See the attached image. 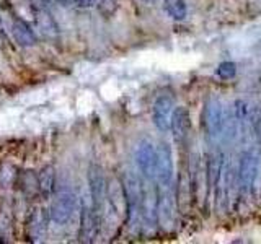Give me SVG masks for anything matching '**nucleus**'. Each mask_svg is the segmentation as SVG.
Segmentation results:
<instances>
[{
    "label": "nucleus",
    "mask_w": 261,
    "mask_h": 244,
    "mask_svg": "<svg viewBox=\"0 0 261 244\" xmlns=\"http://www.w3.org/2000/svg\"><path fill=\"white\" fill-rule=\"evenodd\" d=\"M159 225V195L157 186L144 187V200H142V228L149 233L153 231Z\"/></svg>",
    "instance_id": "obj_10"
},
{
    "label": "nucleus",
    "mask_w": 261,
    "mask_h": 244,
    "mask_svg": "<svg viewBox=\"0 0 261 244\" xmlns=\"http://www.w3.org/2000/svg\"><path fill=\"white\" fill-rule=\"evenodd\" d=\"M77 207V197L72 191H61L53 199L49 208V218L57 225H65L72 218Z\"/></svg>",
    "instance_id": "obj_4"
},
{
    "label": "nucleus",
    "mask_w": 261,
    "mask_h": 244,
    "mask_svg": "<svg viewBox=\"0 0 261 244\" xmlns=\"http://www.w3.org/2000/svg\"><path fill=\"white\" fill-rule=\"evenodd\" d=\"M88 187H90V197L98 214H101L105 202L108 200V181H106L105 171L101 166L92 165L88 169Z\"/></svg>",
    "instance_id": "obj_5"
},
{
    "label": "nucleus",
    "mask_w": 261,
    "mask_h": 244,
    "mask_svg": "<svg viewBox=\"0 0 261 244\" xmlns=\"http://www.w3.org/2000/svg\"><path fill=\"white\" fill-rule=\"evenodd\" d=\"M12 33H13V38L16 39V43H18L20 46L28 47V46H33L36 43L35 33H33V29L23 20H18V18L13 20Z\"/></svg>",
    "instance_id": "obj_16"
},
{
    "label": "nucleus",
    "mask_w": 261,
    "mask_h": 244,
    "mask_svg": "<svg viewBox=\"0 0 261 244\" xmlns=\"http://www.w3.org/2000/svg\"><path fill=\"white\" fill-rule=\"evenodd\" d=\"M171 134H173L175 142L183 143L191 130V116L190 109L185 106H176L171 114V126H170Z\"/></svg>",
    "instance_id": "obj_12"
},
{
    "label": "nucleus",
    "mask_w": 261,
    "mask_h": 244,
    "mask_svg": "<svg viewBox=\"0 0 261 244\" xmlns=\"http://www.w3.org/2000/svg\"><path fill=\"white\" fill-rule=\"evenodd\" d=\"M80 234L85 242H92L96 236L98 225H100V214L95 208L93 202L82 200V214H80Z\"/></svg>",
    "instance_id": "obj_11"
},
{
    "label": "nucleus",
    "mask_w": 261,
    "mask_h": 244,
    "mask_svg": "<svg viewBox=\"0 0 261 244\" xmlns=\"http://www.w3.org/2000/svg\"><path fill=\"white\" fill-rule=\"evenodd\" d=\"M54 182H56V169L54 166H46L41 169L39 177H38V189L44 197H49L54 191Z\"/></svg>",
    "instance_id": "obj_18"
},
{
    "label": "nucleus",
    "mask_w": 261,
    "mask_h": 244,
    "mask_svg": "<svg viewBox=\"0 0 261 244\" xmlns=\"http://www.w3.org/2000/svg\"><path fill=\"white\" fill-rule=\"evenodd\" d=\"M225 165L224 160V153L222 150L214 148L207 155V161H206V176H207V189L212 191L216 189V186L219 182L220 176H222V169Z\"/></svg>",
    "instance_id": "obj_14"
},
{
    "label": "nucleus",
    "mask_w": 261,
    "mask_h": 244,
    "mask_svg": "<svg viewBox=\"0 0 261 244\" xmlns=\"http://www.w3.org/2000/svg\"><path fill=\"white\" fill-rule=\"evenodd\" d=\"M56 2H59L62 5H70V4H73V0H56Z\"/></svg>",
    "instance_id": "obj_22"
},
{
    "label": "nucleus",
    "mask_w": 261,
    "mask_h": 244,
    "mask_svg": "<svg viewBox=\"0 0 261 244\" xmlns=\"http://www.w3.org/2000/svg\"><path fill=\"white\" fill-rule=\"evenodd\" d=\"M134 158L144 179L155 182V176H157V146L150 140L139 142L136 146Z\"/></svg>",
    "instance_id": "obj_2"
},
{
    "label": "nucleus",
    "mask_w": 261,
    "mask_h": 244,
    "mask_svg": "<svg viewBox=\"0 0 261 244\" xmlns=\"http://www.w3.org/2000/svg\"><path fill=\"white\" fill-rule=\"evenodd\" d=\"M224 104L217 96H209L202 109V126L209 138H219L222 130Z\"/></svg>",
    "instance_id": "obj_3"
},
{
    "label": "nucleus",
    "mask_w": 261,
    "mask_h": 244,
    "mask_svg": "<svg viewBox=\"0 0 261 244\" xmlns=\"http://www.w3.org/2000/svg\"><path fill=\"white\" fill-rule=\"evenodd\" d=\"M144 2H155V0H144Z\"/></svg>",
    "instance_id": "obj_23"
},
{
    "label": "nucleus",
    "mask_w": 261,
    "mask_h": 244,
    "mask_svg": "<svg viewBox=\"0 0 261 244\" xmlns=\"http://www.w3.org/2000/svg\"><path fill=\"white\" fill-rule=\"evenodd\" d=\"M159 195V226L173 228L175 223V203L176 199L171 191V186H157Z\"/></svg>",
    "instance_id": "obj_7"
},
{
    "label": "nucleus",
    "mask_w": 261,
    "mask_h": 244,
    "mask_svg": "<svg viewBox=\"0 0 261 244\" xmlns=\"http://www.w3.org/2000/svg\"><path fill=\"white\" fill-rule=\"evenodd\" d=\"M46 223H47V214L44 208H35V211L30 217V234L31 238L38 241L46 233Z\"/></svg>",
    "instance_id": "obj_17"
},
{
    "label": "nucleus",
    "mask_w": 261,
    "mask_h": 244,
    "mask_svg": "<svg viewBox=\"0 0 261 244\" xmlns=\"http://www.w3.org/2000/svg\"><path fill=\"white\" fill-rule=\"evenodd\" d=\"M259 171V158L253 150H245L240 155L239 169H237V179L243 191H250L258 177Z\"/></svg>",
    "instance_id": "obj_6"
},
{
    "label": "nucleus",
    "mask_w": 261,
    "mask_h": 244,
    "mask_svg": "<svg viewBox=\"0 0 261 244\" xmlns=\"http://www.w3.org/2000/svg\"><path fill=\"white\" fill-rule=\"evenodd\" d=\"M171 114H173V98L163 93L155 98L152 106V120L162 134H167L171 126Z\"/></svg>",
    "instance_id": "obj_8"
},
{
    "label": "nucleus",
    "mask_w": 261,
    "mask_h": 244,
    "mask_svg": "<svg viewBox=\"0 0 261 244\" xmlns=\"http://www.w3.org/2000/svg\"><path fill=\"white\" fill-rule=\"evenodd\" d=\"M108 202L114 214H127V200H126V191L122 179L113 176L108 181Z\"/></svg>",
    "instance_id": "obj_13"
},
{
    "label": "nucleus",
    "mask_w": 261,
    "mask_h": 244,
    "mask_svg": "<svg viewBox=\"0 0 261 244\" xmlns=\"http://www.w3.org/2000/svg\"><path fill=\"white\" fill-rule=\"evenodd\" d=\"M239 120H237L233 106H224V117H222V130H220V138L224 142H232L239 135Z\"/></svg>",
    "instance_id": "obj_15"
},
{
    "label": "nucleus",
    "mask_w": 261,
    "mask_h": 244,
    "mask_svg": "<svg viewBox=\"0 0 261 244\" xmlns=\"http://www.w3.org/2000/svg\"><path fill=\"white\" fill-rule=\"evenodd\" d=\"M122 184L126 191L127 200V223L130 228H139L142 225V200H144V186L142 181L133 173H124Z\"/></svg>",
    "instance_id": "obj_1"
},
{
    "label": "nucleus",
    "mask_w": 261,
    "mask_h": 244,
    "mask_svg": "<svg viewBox=\"0 0 261 244\" xmlns=\"http://www.w3.org/2000/svg\"><path fill=\"white\" fill-rule=\"evenodd\" d=\"M235 73H237V65L233 62H222L217 67V75L224 80L233 78Z\"/></svg>",
    "instance_id": "obj_20"
},
{
    "label": "nucleus",
    "mask_w": 261,
    "mask_h": 244,
    "mask_svg": "<svg viewBox=\"0 0 261 244\" xmlns=\"http://www.w3.org/2000/svg\"><path fill=\"white\" fill-rule=\"evenodd\" d=\"M163 8L171 20L181 21L188 13V7L185 0H163Z\"/></svg>",
    "instance_id": "obj_19"
},
{
    "label": "nucleus",
    "mask_w": 261,
    "mask_h": 244,
    "mask_svg": "<svg viewBox=\"0 0 261 244\" xmlns=\"http://www.w3.org/2000/svg\"><path fill=\"white\" fill-rule=\"evenodd\" d=\"M77 5H80V7H90L92 5V0H73Z\"/></svg>",
    "instance_id": "obj_21"
},
{
    "label": "nucleus",
    "mask_w": 261,
    "mask_h": 244,
    "mask_svg": "<svg viewBox=\"0 0 261 244\" xmlns=\"http://www.w3.org/2000/svg\"><path fill=\"white\" fill-rule=\"evenodd\" d=\"M173 181V151L170 145L160 142L157 145V186H171Z\"/></svg>",
    "instance_id": "obj_9"
}]
</instances>
